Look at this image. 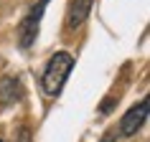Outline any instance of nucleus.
I'll return each instance as SVG.
<instances>
[{"instance_id": "nucleus-5", "label": "nucleus", "mask_w": 150, "mask_h": 142, "mask_svg": "<svg viewBox=\"0 0 150 142\" xmlns=\"http://www.w3.org/2000/svg\"><path fill=\"white\" fill-rule=\"evenodd\" d=\"M21 96H23V89H21V81L18 79H13V76H3L0 79V104L3 107L16 104Z\"/></svg>"}, {"instance_id": "nucleus-4", "label": "nucleus", "mask_w": 150, "mask_h": 142, "mask_svg": "<svg viewBox=\"0 0 150 142\" xmlns=\"http://www.w3.org/2000/svg\"><path fill=\"white\" fill-rule=\"evenodd\" d=\"M92 8H94V0H69L66 18H64L66 31H76V28H81L84 20L92 15Z\"/></svg>"}, {"instance_id": "nucleus-7", "label": "nucleus", "mask_w": 150, "mask_h": 142, "mask_svg": "<svg viewBox=\"0 0 150 142\" xmlns=\"http://www.w3.org/2000/svg\"><path fill=\"white\" fill-rule=\"evenodd\" d=\"M99 142H117V129H110V132H104Z\"/></svg>"}, {"instance_id": "nucleus-8", "label": "nucleus", "mask_w": 150, "mask_h": 142, "mask_svg": "<svg viewBox=\"0 0 150 142\" xmlns=\"http://www.w3.org/2000/svg\"><path fill=\"white\" fill-rule=\"evenodd\" d=\"M0 142H3V140H0Z\"/></svg>"}, {"instance_id": "nucleus-3", "label": "nucleus", "mask_w": 150, "mask_h": 142, "mask_svg": "<svg viewBox=\"0 0 150 142\" xmlns=\"http://www.w3.org/2000/svg\"><path fill=\"white\" fill-rule=\"evenodd\" d=\"M145 119H148V96L140 99L137 104H132V107L125 112V117L120 119V134H122V137L137 134L142 129V124H145Z\"/></svg>"}, {"instance_id": "nucleus-6", "label": "nucleus", "mask_w": 150, "mask_h": 142, "mask_svg": "<svg viewBox=\"0 0 150 142\" xmlns=\"http://www.w3.org/2000/svg\"><path fill=\"white\" fill-rule=\"evenodd\" d=\"M115 104H117V96H107V99L99 104V117H107V114L112 112V107H115Z\"/></svg>"}, {"instance_id": "nucleus-1", "label": "nucleus", "mask_w": 150, "mask_h": 142, "mask_svg": "<svg viewBox=\"0 0 150 142\" xmlns=\"http://www.w3.org/2000/svg\"><path fill=\"white\" fill-rule=\"evenodd\" d=\"M71 69H74V58L66 51H56L51 58H48L46 69H43V76H41V89L46 96H59L61 94L64 84L69 79Z\"/></svg>"}, {"instance_id": "nucleus-2", "label": "nucleus", "mask_w": 150, "mask_h": 142, "mask_svg": "<svg viewBox=\"0 0 150 142\" xmlns=\"http://www.w3.org/2000/svg\"><path fill=\"white\" fill-rule=\"evenodd\" d=\"M51 0H38L36 5H31V13L21 20L18 25V46L28 51V48L36 43V36H38V25H41V18H43V10Z\"/></svg>"}]
</instances>
